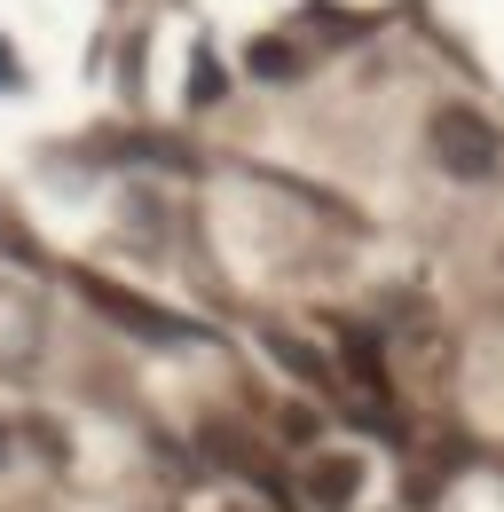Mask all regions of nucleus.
Masks as SVG:
<instances>
[{
	"instance_id": "obj_3",
	"label": "nucleus",
	"mask_w": 504,
	"mask_h": 512,
	"mask_svg": "<svg viewBox=\"0 0 504 512\" xmlns=\"http://www.w3.org/2000/svg\"><path fill=\"white\" fill-rule=\"evenodd\" d=\"M79 292H87V300H103V316H111V323H134L142 339H182V323L150 316L142 300H126V292H111V284H95V276H79Z\"/></svg>"
},
{
	"instance_id": "obj_1",
	"label": "nucleus",
	"mask_w": 504,
	"mask_h": 512,
	"mask_svg": "<svg viewBox=\"0 0 504 512\" xmlns=\"http://www.w3.org/2000/svg\"><path fill=\"white\" fill-rule=\"evenodd\" d=\"M426 150H434V166L449 182H489L504 166V134L489 111H473V103H441L434 119H426Z\"/></svg>"
},
{
	"instance_id": "obj_4",
	"label": "nucleus",
	"mask_w": 504,
	"mask_h": 512,
	"mask_svg": "<svg viewBox=\"0 0 504 512\" xmlns=\"http://www.w3.org/2000/svg\"><path fill=\"white\" fill-rule=\"evenodd\" d=\"M252 71H260V79H284V71H292V48H276V40H260V48H252Z\"/></svg>"
},
{
	"instance_id": "obj_2",
	"label": "nucleus",
	"mask_w": 504,
	"mask_h": 512,
	"mask_svg": "<svg viewBox=\"0 0 504 512\" xmlns=\"http://www.w3.org/2000/svg\"><path fill=\"white\" fill-rule=\"evenodd\" d=\"M355 489H363V457L331 449V457H315V465H308V497L323 512H347V505H355Z\"/></svg>"
},
{
	"instance_id": "obj_5",
	"label": "nucleus",
	"mask_w": 504,
	"mask_h": 512,
	"mask_svg": "<svg viewBox=\"0 0 504 512\" xmlns=\"http://www.w3.org/2000/svg\"><path fill=\"white\" fill-rule=\"evenodd\" d=\"M0 87H16V64H8V48H0Z\"/></svg>"
}]
</instances>
